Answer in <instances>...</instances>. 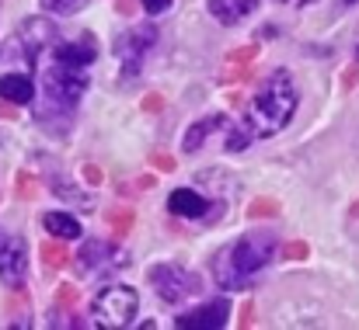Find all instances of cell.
Wrapping results in <instances>:
<instances>
[{"label": "cell", "instance_id": "obj_11", "mask_svg": "<svg viewBox=\"0 0 359 330\" xmlns=\"http://www.w3.org/2000/svg\"><path fill=\"white\" fill-rule=\"evenodd\" d=\"M116 254H119L116 247H109L102 240H88L84 250L77 254V264H81V271H102V268L116 264Z\"/></svg>", "mask_w": 359, "mask_h": 330}, {"label": "cell", "instance_id": "obj_30", "mask_svg": "<svg viewBox=\"0 0 359 330\" xmlns=\"http://www.w3.org/2000/svg\"><path fill=\"white\" fill-rule=\"evenodd\" d=\"M84 178H88L91 185H98V181H102V174H98V167H84Z\"/></svg>", "mask_w": 359, "mask_h": 330}, {"label": "cell", "instance_id": "obj_12", "mask_svg": "<svg viewBox=\"0 0 359 330\" xmlns=\"http://www.w3.org/2000/svg\"><path fill=\"white\" fill-rule=\"evenodd\" d=\"M0 98L4 101H14V105H28L35 98L32 77H25V73H4L0 77Z\"/></svg>", "mask_w": 359, "mask_h": 330}, {"label": "cell", "instance_id": "obj_20", "mask_svg": "<svg viewBox=\"0 0 359 330\" xmlns=\"http://www.w3.org/2000/svg\"><path fill=\"white\" fill-rule=\"evenodd\" d=\"M248 216H251V220H262V216H276V206H272V202H251V206H248Z\"/></svg>", "mask_w": 359, "mask_h": 330}, {"label": "cell", "instance_id": "obj_9", "mask_svg": "<svg viewBox=\"0 0 359 330\" xmlns=\"http://www.w3.org/2000/svg\"><path fill=\"white\" fill-rule=\"evenodd\" d=\"M168 213L182 216V220H203V216H210V202L199 192H192V188H178L168 199Z\"/></svg>", "mask_w": 359, "mask_h": 330}, {"label": "cell", "instance_id": "obj_31", "mask_svg": "<svg viewBox=\"0 0 359 330\" xmlns=\"http://www.w3.org/2000/svg\"><path fill=\"white\" fill-rule=\"evenodd\" d=\"M119 10L122 14H133V0H119Z\"/></svg>", "mask_w": 359, "mask_h": 330}, {"label": "cell", "instance_id": "obj_10", "mask_svg": "<svg viewBox=\"0 0 359 330\" xmlns=\"http://www.w3.org/2000/svg\"><path fill=\"white\" fill-rule=\"evenodd\" d=\"M53 56H56V63H63V66H88V63L98 59V42H95L91 35H81V38L70 42V45H56Z\"/></svg>", "mask_w": 359, "mask_h": 330}, {"label": "cell", "instance_id": "obj_17", "mask_svg": "<svg viewBox=\"0 0 359 330\" xmlns=\"http://www.w3.org/2000/svg\"><path fill=\"white\" fill-rule=\"evenodd\" d=\"M49 188H53L56 195H67V199H70V202H77V206H88V195H84V192H77L74 185H67V181H63V178H56V174L49 178Z\"/></svg>", "mask_w": 359, "mask_h": 330}, {"label": "cell", "instance_id": "obj_29", "mask_svg": "<svg viewBox=\"0 0 359 330\" xmlns=\"http://www.w3.org/2000/svg\"><path fill=\"white\" fill-rule=\"evenodd\" d=\"M283 254L286 257H304V247L300 243H290V247H283Z\"/></svg>", "mask_w": 359, "mask_h": 330}, {"label": "cell", "instance_id": "obj_13", "mask_svg": "<svg viewBox=\"0 0 359 330\" xmlns=\"http://www.w3.org/2000/svg\"><path fill=\"white\" fill-rule=\"evenodd\" d=\"M255 7H258V0H210V14L220 24H238Z\"/></svg>", "mask_w": 359, "mask_h": 330}, {"label": "cell", "instance_id": "obj_19", "mask_svg": "<svg viewBox=\"0 0 359 330\" xmlns=\"http://www.w3.org/2000/svg\"><path fill=\"white\" fill-rule=\"evenodd\" d=\"M49 14H60V17H67V14H77L88 0H39Z\"/></svg>", "mask_w": 359, "mask_h": 330}, {"label": "cell", "instance_id": "obj_32", "mask_svg": "<svg viewBox=\"0 0 359 330\" xmlns=\"http://www.w3.org/2000/svg\"><path fill=\"white\" fill-rule=\"evenodd\" d=\"M353 3H356V0H339V7H353Z\"/></svg>", "mask_w": 359, "mask_h": 330}, {"label": "cell", "instance_id": "obj_33", "mask_svg": "<svg viewBox=\"0 0 359 330\" xmlns=\"http://www.w3.org/2000/svg\"><path fill=\"white\" fill-rule=\"evenodd\" d=\"M283 3H311V0H283Z\"/></svg>", "mask_w": 359, "mask_h": 330}, {"label": "cell", "instance_id": "obj_6", "mask_svg": "<svg viewBox=\"0 0 359 330\" xmlns=\"http://www.w3.org/2000/svg\"><path fill=\"white\" fill-rule=\"evenodd\" d=\"M25 268H28V254H25V240H11L0 250V282L11 289H21L25 282Z\"/></svg>", "mask_w": 359, "mask_h": 330}, {"label": "cell", "instance_id": "obj_8", "mask_svg": "<svg viewBox=\"0 0 359 330\" xmlns=\"http://www.w3.org/2000/svg\"><path fill=\"white\" fill-rule=\"evenodd\" d=\"M227 320H231V303L217 299V303H210V306H203V310H196V313H182L175 324H178V327L220 330V327H227Z\"/></svg>", "mask_w": 359, "mask_h": 330}, {"label": "cell", "instance_id": "obj_18", "mask_svg": "<svg viewBox=\"0 0 359 330\" xmlns=\"http://www.w3.org/2000/svg\"><path fill=\"white\" fill-rule=\"evenodd\" d=\"M42 261L49 264V268H63L70 257H67V250H63V243H56V240H49V243H42Z\"/></svg>", "mask_w": 359, "mask_h": 330}, {"label": "cell", "instance_id": "obj_24", "mask_svg": "<svg viewBox=\"0 0 359 330\" xmlns=\"http://www.w3.org/2000/svg\"><path fill=\"white\" fill-rule=\"evenodd\" d=\"M18 195H21V199H32V195H35V181H32L28 174L18 178Z\"/></svg>", "mask_w": 359, "mask_h": 330}, {"label": "cell", "instance_id": "obj_3", "mask_svg": "<svg viewBox=\"0 0 359 330\" xmlns=\"http://www.w3.org/2000/svg\"><path fill=\"white\" fill-rule=\"evenodd\" d=\"M140 310V299L129 285H109L95 296L91 303V320L95 327H105V330H116V327H129L133 317Z\"/></svg>", "mask_w": 359, "mask_h": 330}, {"label": "cell", "instance_id": "obj_15", "mask_svg": "<svg viewBox=\"0 0 359 330\" xmlns=\"http://www.w3.org/2000/svg\"><path fill=\"white\" fill-rule=\"evenodd\" d=\"M42 226H46L53 236H60V240H77V236H81V222L74 220V216H67V213H46V216H42Z\"/></svg>", "mask_w": 359, "mask_h": 330}, {"label": "cell", "instance_id": "obj_21", "mask_svg": "<svg viewBox=\"0 0 359 330\" xmlns=\"http://www.w3.org/2000/svg\"><path fill=\"white\" fill-rule=\"evenodd\" d=\"M255 52H258L255 45H244V49H234V52L227 56V63H234V66H244L248 59H255Z\"/></svg>", "mask_w": 359, "mask_h": 330}, {"label": "cell", "instance_id": "obj_7", "mask_svg": "<svg viewBox=\"0 0 359 330\" xmlns=\"http://www.w3.org/2000/svg\"><path fill=\"white\" fill-rule=\"evenodd\" d=\"M157 35H154V28H133V31H126L116 38V52L122 56V63H126V73H133L136 66H140V59H143V49L154 42Z\"/></svg>", "mask_w": 359, "mask_h": 330}, {"label": "cell", "instance_id": "obj_1", "mask_svg": "<svg viewBox=\"0 0 359 330\" xmlns=\"http://www.w3.org/2000/svg\"><path fill=\"white\" fill-rule=\"evenodd\" d=\"M297 111V87H293V77L286 70H276L269 73V80L255 91L251 105L244 111V129L255 136H276Z\"/></svg>", "mask_w": 359, "mask_h": 330}, {"label": "cell", "instance_id": "obj_22", "mask_svg": "<svg viewBox=\"0 0 359 330\" xmlns=\"http://www.w3.org/2000/svg\"><path fill=\"white\" fill-rule=\"evenodd\" d=\"M74 299H77V292H74L70 285H63V289L56 292V303H60V310H70V306H74Z\"/></svg>", "mask_w": 359, "mask_h": 330}, {"label": "cell", "instance_id": "obj_2", "mask_svg": "<svg viewBox=\"0 0 359 330\" xmlns=\"http://www.w3.org/2000/svg\"><path fill=\"white\" fill-rule=\"evenodd\" d=\"M272 254H276V236L269 229H258V233L241 236L238 243L231 250H224V257L217 261L220 285L224 289H244L248 278L272 261Z\"/></svg>", "mask_w": 359, "mask_h": 330}, {"label": "cell", "instance_id": "obj_14", "mask_svg": "<svg viewBox=\"0 0 359 330\" xmlns=\"http://www.w3.org/2000/svg\"><path fill=\"white\" fill-rule=\"evenodd\" d=\"M224 125H227V118H224V115H210V118L196 122V125L185 132V153H196V150L206 143V136H210L213 129H224Z\"/></svg>", "mask_w": 359, "mask_h": 330}, {"label": "cell", "instance_id": "obj_28", "mask_svg": "<svg viewBox=\"0 0 359 330\" xmlns=\"http://www.w3.org/2000/svg\"><path fill=\"white\" fill-rule=\"evenodd\" d=\"M157 108H161V98H157V94L143 98V111H157Z\"/></svg>", "mask_w": 359, "mask_h": 330}, {"label": "cell", "instance_id": "obj_34", "mask_svg": "<svg viewBox=\"0 0 359 330\" xmlns=\"http://www.w3.org/2000/svg\"><path fill=\"white\" fill-rule=\"evenodd\" d=\"M4 247H7V240H4V233H0V250H4Z\"/></svg>", "mask_w": 359, "mask_h": 330}, {"label": "cell", "instance_id": "obj_5", "mask_svg": "<svg viewBox=\"0 0 359 330\" xmlns=\"http://www.w3.org/2000/svg\"><path fill=\"white\" fill-rule=\"evenodd\" d=\"M42 84H46L49 98L60 101V105H77L81 94H84V87H88V80L77 73V66H63V63H56V66L46 73Z\"/></svg>", "mask_w": 359, "mask_h": 330}, {"label": "cell", "instance_id": "obj_26", "mask_svg": "<svg viewBox=\"0 0 359 330\" xmlns=\"http://www.w3.org/2000/svg\"><path fill=\"white\" fill-rule=\"evenodd\" d=\"M154 164L164 171H175V157H168V153H154Z\"/></svg>", "mask_w": 359, "mask_h": 330}, {"label": "cell", "instance_id": "obj_23", "mask_svg": "<svg viewBox=\"0 0 359 330\" xmlns=\"http://www.w3.org/2000/svg\"><path fill=\"white\" fill-rule=\"evenodd\" d=\"M109 220H112V226H116L119 233H126V229H129V222H133V213H126V209H119V213H112Z\"/></svg>", "mask_w": 359, "mask_h": 330}, {"label": "cell", "instance_id": "obj_27", "mask_svg": "<svg viewBox=\"0 0 359 330\" xmlns=\"http://www.w3.org/2000/svg\"><path fill=\"white\" fill-rule=\"evenodd\" d=\"M251 320H255V303H248V306H244V317H241V327H251Z\"/></svg>", "mask_w": 359, "mask_h": 330}, {"label": "cell", "instance_id": "obj_16", "mask_svg": "<svg viewBox=\"0 0 359 330\" xmlns=\"http://www.w3.org/2000/svg\"><path fill=\"white\" fill-rule=\"evenodd\" d=\"M25 38H28V63H32V56L39 52V45L53 42V28H49V21H28V24H25Z\"/></svg>", "mask_w": 359, "mask_h": 330}, {"label": "cell", "instance_id": "obj_35", "mask_svg": "<svg viewBox=\"0 0 359 330\" xmlns=\"http://www.w3.org/2000/svg\"><path fill=\"white\" fill-rule=\"evenodd\" d=\"M356 56H359V49H356Z\"/></svg>", "mask_w": 359, "mask_h": 330}, {"label": "cell", "instance_id": "obj_4", "mask_svg": "<svg viewBox=\"0 0 359 330\" xmlns=\"http://www.w3.org/2000/svg\"><path fill=\"white\" fill-rule=\"evenodd\" d=\"M150 282H154V289L161 292L164 303H185V299H192L203 289L199 275L185 271L182 264H157L150 271Z\"/></svg>", "mask_w": 359, "mask_h": 330}, {"label": "cell", "instance_id": "obj_25", "mask_svg": "<svg viewBox=\"0 0 359 330\" xmlns=\"http://www.w3.org/2000/svg\"><path fill=\"white\" fill-rule=\"evenodd\" d=\"M171 7V0H143V10L147 14H161V10H168Z\"/></svg>", "mask_w": 359, "mask_h": 330}]
</instances>
